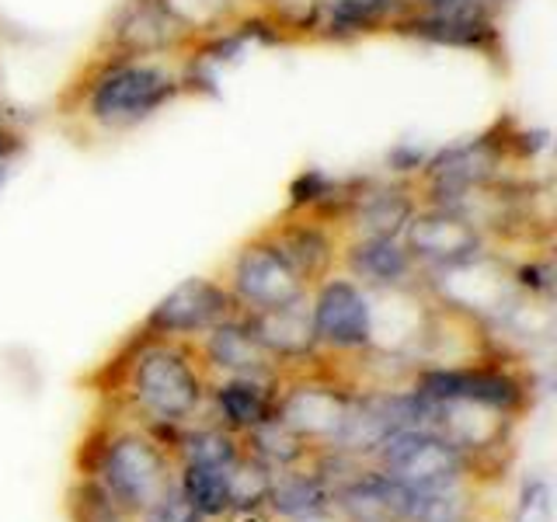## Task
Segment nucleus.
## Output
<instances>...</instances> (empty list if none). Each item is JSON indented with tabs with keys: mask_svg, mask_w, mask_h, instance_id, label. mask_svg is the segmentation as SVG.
Returning a JSON list of instances; mask_svg holds the SVG:
<instances>
[{
	"mask_svg": "<svg viewBox=\"0 0 557 522\" xmlns=\"http://www.w3.org/2000/svg\"><path fill=\"white\" fill-rule=\"evenodd\" d=\"M223 42V39H216ZM213 42H206L168 11L164 0H119L101 25L91 52L144 60H199L206 63Z\"/></svg>",
	"mask_w": 557,
	"mask_h": 522,
	"instance_id": "39448f33",
	"label": "nucleus"
},
{
	"mask_svg": "<svg viewBox=\"0 0 557 522\" xmlns=\"http://www.w3.org/2000/svg\"><path fill=\"white\" fill-rule=\"evenodd\" d=\"M144 522H206V519L196 512V505L182 495V487L174 484L171 492L153 505V509L144 512Z\"/></svg>",
	"mask_w": 557,
	"mask_h": 522,
	"instance_id": "c756f323",
	"label": "nucleus"
},
{
	"mask_svg": "<svg viewBox=\"0 0 557 522\" xmlns=\"http://www.w3.org/2000/svg\"><path fill=\"white\" fill-rule=\"evenodd\" d=\"M310 321L321 356H356L370 348V293L342 272L310 289Z\"/></svg>",
	"mask_w": 557,
	"mask_h": 522,
	"instance_id": "4468645a",
	"label": "nucleus"
},
{
	"mask_svg": "<svg viewBox=\"0 0 557 522\" xmlns=\"http://www.w3.org/2000/svg\"><path fill=\"white\" fill-rule=\"evenodd\" d=\"M164 4L206 42H244L251 35H269L275 42H286V25L293 14L289 0H164Z\"/></svg>",
	"mask_w": 557,
	"mask_h": 522,
	"instance_id": "9b49d317",
	"label": "nucleus"
},
{
	"mask_svg": "<svg viewBox=\"0 0 557 522\" xmlns=\"http://www.w3.org/2000/svg\"><path fill=\"white\" fill-rule=\"evenodd\" d=\"M411 387L432 400H474V405L519 414L530 405V387L509 362L481 359L463 365H418Z\"/></svg>",
	"mask_w": 557,
	"mask_h": 522,
	"instance_id": "1a4fd4ad",
	"label": "nucleus"
},
{
	"mask_svg": "<svg viewBox=\"0 0 557 522\" xmlns=\"http://www.w3.org/2000/svg\"><path fill=\"white\" fill-rule=\"evenodd\" d=\"M405 522H478V501L470 481L432 487V492H411Z\"/></svg>",
	"mask_w": 557,
	"mask_h": 522,
	"instance_id": "5701e85b",
	"label": "nucleus"
},
{
	"mask_svg": "<svg viewBox=\"0 0 557 522\" xmlns=\"http://www.w3.org/2000/svg\"><path fill=\"white\" fill-rule=\"evenodd\" d=\"M196 348H199L206 373L248 376V380H269V383H278L286 373V365L255 338V331L244 321V313L209 327L196 341Z\"/></svg>",
	"mask_w": 557,
	"mask_h": 522,
	"instance_id": "dca6fc26",
	"label": "nucleus"
},
{
	"mask_svg": "<svg viewBox=\"0 0 557 522\" xmlns=\"http://www.w3.org/2000/svg\"><path fill=\"white\" fill-rule=\"evenodd\" d=\"M202 84L199 60H144L87 52L57 95L52 115L77 144L119 139L150 122L168 104L196 95Z\"/></svg>",
	"mask_w": 557,
	"mask_h": 522,
	"instance_id": "f257e3e1",
	"label": "nucleus"
},
{
	"mask_svg": "<svg viewBox=\"0 0 557 522\" xmlns=\"http://www.w3.org/2000/svg\"><path fill=\"white\" fill-rule=\"evenodd\" d=\"M244 449L251 452V457H258L265 467L272 470H286V467H300V463H310L313 449L304 435H296L289 425H283L278 418L272 414L269 422H261L258 428H251L248 435H244Z\"/></svg>",
	"mask_w": 557,
	"mask_h": 522,
	"instance_id": "4be33fe9",
	"label": "nucleus"
},
{
	"mask_svg": "<svg viewBox=\"0 0 557 522\" xmlns=\"http://www.w3.org/2000/svg\"><path fill=\"white\" fill-rule=\"evenodd\" d=\"M540 147H544V139H533L516 122H495L487 133L463 139L457 147H446L418 164V171L411 174L414 202L446 209L470 188L492 185L502 178H522Z\"/></svg>",
	"mask_w": 557,
	"mask_h": 522,
	"instance_id": "7ed1b4c3",
	"label": "nucleus"
},
{
	"mask_svg": "<svg viewBox=\"0 0 557 522\" xmlns=\"http://www.w3.org/2000/svg\"><path fill=\"white\" fill-rule=\"evenodd\" d=\"M244 321H248L255 338L265 345L286 370L304 365L321 352L318 335H313V321H310V296H304V300H296V303H286V307L244 313Z\"/></svg>",
	"mask_w": 557,
	"mask_h": 522,
	"instance_id": "6ab92c4d",
	"label": "nucleus"
},
{
	"mask_svg": "<svg viewBox=\"0 0 557 522\" xmlns=\"http://www.w3.org/2000/svg\"><path fill=\"white\" fill-rule=\"evenodd\" d=\"M394 35L432 46H453L481 52L487 60H505L502 17L487 14L474 0H411Z\"/></svg>",
	"mask_w": 557,
	"mask_h": 522,
	"instance_id": "423d86ee",
	"label": "nucleus"
},
{
	"mask_svg": "<svg viewBox=\"0 0 557 522\" xmlns=\"http://www.w3.org/2000/svg\"><path fill=\"white\" fill-rule=\"evenodd\" d=\"M81 446V452H91L81 474L98 477L129 515H144L178 484V467L171 460L174 452L157 443L147 428H98Z\"/></svg>",
	"mask_w": 557,
	"mask_h": 522,
	"instance_id": "20e7f679",
	"label": "nucleus"
},
{
	"mask_svg": "<svg viewBox=\"0 0 557 522\" xmlns=\"http://www.w3.org/2000/svg\"><path fill=\"white\" fill-rule=\"evenodd\" d=\"M373 467L383 470L408 492H432V487L474 481L470 463L460 449H453L443 435L429 428H397L373 452Z\"/></svg>",
	"mask_w": 557,
	"mask_h": 522,
	"instance_id": "6e6552de",
	"label": "nucleus"
},
{
	"mask_svg": "<svg viewBox=\"0 0 557 522\" xmlns=\"http://www.w3.org/2000/svg\"><path fill=\"white\" fill-rule=\"evenodd\" d=\"M512 522H554V495L544 474H530L519 487Z\"/></svg>",
	"mask_w": 557,
	"mask_h": 522,
	"instance_id": "cd10ccee",
	"label": "nucleus"
},
{
	"mask_svg": "<svg viewBox=\"0 0 557 522\" xmlns=\"http://www.w3.org/2000/svg\"><path fill=\"white\" fill-rule=\"evenodd\" d=\"M220 283L231 289L240 313L286 307L310 296V286L258 231L231 254Z\"/></svg>",
	"mask_w": 557,
	"mask_h": 522,
	"instance_id": "9d476101",
	"label": "nucleus"
},
{
	"mask_svg": "<svg viewBox=\"0 0 557 522\" xmlns=\"http://www.w3.org/2000/svg\"><path fill=\"white\" fill-rule=\"evenodd\" d=\"M258 234L289 261L293 272L300 275L310 289L338 272L345 237L338 234L335 223L324 220L321 213H313V209L289 206L286 213L269 220Z\"/></svg>",
	"mask_w": 557,
	"mask_h": 522,
	"instance_id": "ddd939ff",
	"label": "nucleus"
},
{
	"mask_svg": "<svg viewBox=\"0 0 557 522\" xmlns=\"http://www.w3.org/2000/svg\"><path fill=\"white\" fill-rule=\"evenodd\" d=\"M178 487L196 505V512L202 519H220L231 509V498H226V467L178 463Z\"/></svg>",
	"mask_w": 557,
	"mask_h": 522,
	"instance_id": "a878e982",
	"label": "nucleus"
},
{
	"mask_svg": "<svg viewBox=\"0 0 557 522\" xmlns=\"http://www.w3.org/2000/svg\"><path fill=\"white\" fill-rule=\"evenodd\" d=\"M66 519L70 522H133L122 505L112 498V492L98 477L77 474V481L66 492Z\"/></svg>",
	"mask_w": 557,
	"mask_h": 522,
	"instance_id": "bb28decb",
	"label": "nucleus"
},
{
	"mask_svg": "<svg viewBox=\"0 0 557 522\" xmlns=\"http://www.w3.org/2000/svg\"><path fill=\"white\" fill-rule=\"evenodd\" d=\"M411 0H304L286 25V42H321L342 46L394 35Z\"/></svg>",
	"mask_w": 557,
	"mask_h": 522,
	"instance_id": "0eeeda50",
	"label": "nucleus"
},
{
	"mask_svg": "<svg viewBox=\"0 0 557 522\" xmlns=\"http://www.w3.org/2000/svg\"><path fill=\"white\" fill-rule=\"evenodd\" d=\"M223 522H275V515L269 512V505H261V509H231L220 515Z\"/></svg>",
	"mask_w": 557,
	"mask_h": 522,
	"instance_id": "7c9ffc66",
	"label": "nucleus"
},
{
	"mask_svg": "<svg viewBox=\"0 0 557 522\" xmlns=\"http://www.w3.org/2000/svg\"><path fill=\"white\" fill-rule=\"evenodd\" d=\"M25 153H28V136H25V129L17 126L14 115L0 119V188L8 185V178L14 174L17 161H22Z\"/></svg>",
	"mask_w": 557,
	"mask_h": 522,
	"instance_id": "c85d7f7f",
	"label": "nucleus"
},
{
	"mask_svg": "<svg viewBox=\"0 0 557 522\" xmlns=\"http://www.w3.org/2000/svg\"><path fill=\"white\" fill-rule=\"evenodd\" d=\"M275 387L278 383L269 380L223 376L220 383H209V400H213L223 428H231L234 435H248L275 414Z\"/></svg>",
	"mask_w": 557,
	"mask_h": 522,
	"instance_id": "aec40b11",
	"label": "nucleus"
},
{
	"mask_svg": "<svg viewBox=\"0 0 557 522\" xmlns=\"http://www.w3.org/2000/svg\"><path fill=\"white\" fill-rule=\"evenodd\" d=\"M240 307L220 278L191 275L174 286L161 303H157L139 331L153 338H178V341H199L209 327L237 318Z\"/></svg>",
	"mask_w": 557,
	"mask_h": 522,
	"instance_id": "f8f14e48",
	"label": "nucleus"
},
{
	"mask_svg": "<svg viewBox=\"0 0 557 522\" xmlns=\"http://www.w3.org/2000/svg\"><path fill=\"white\" fill-rule=\"evenodd\" d=\"M408 495L405 484H397L373 463H359L338 484H331V509L345 522H405Z\"/></svg>",
	"mask_w": 557,
	"mask_h": 522,
	"instance_id": "f3484780",
	"label": "nucleus"
},
{
	"mask_svg": "<svg viewBox=\"0 0 557 522\" xmlns=\"http://www.w3.org/2000/svg\"><path fill=\"white\" fill-rule=\"evenodd\" d=\"M244 443L231 428L206 425V428H182L174 457L178 463H199V467H231L240 457Z\"/></svg>",
	"mask_w": 557,
	"mask_h": 522,
	"instance_id": "b1692460",
	"label": "nucleus"
},
{
	"mask_svg": "<svg viewBox=\"0 0 557 522\" xmlns=\"http://www.w3.org/2000/svg\"><path fill=\"white\" fill-rule=\"evenodd\" d=\"M400 244H405L422 272L457 265V261H467L484 248H492L474 223H467L460 213L440 206H418L405 223V231H400Z\"/></svg>",
	"mask_w": 557,
	"mask_h": 522,
	"instance_id": "2eb2a0df",
	"label": "nucleus"
},
{
	"mask_svg": "<svg viewBox=\"0 0 557 522\" xmlns=\"http://www.w3.org/2000/svg\"><path fill=\"white\" fill-rule=\"evenodd\" d=\"M338 272L356 278L366 289H391L422 283V269L400 244V237H352L342 244Z\"/></svg>",
	"mask_w": 557,
	"mask_h": 522,
	"instance_id": "a211bd4d",
	"label": "nucleus"
},
{
	"mask_svg": "<svg viewBox=\"0 0 557 522\" xmlns=\"http://www.w3.org/2000/svg\"><path fill=\"white\" fill-rule=\"evenodd\" d=\"M109 390L126 397V405L144 414L147 425L185 428L188 418H196L209 397V373L196 341L153 338L136 327L122 352L109 359Z\"/></svg>",
	"mask_w": 557,
	"mask_h": 522,
	"instance_id": "f03ea898",
	"label": "nucleus"
},
{
	"mask_svg": "<svg viewBox=\"0 0 557 522\" xmlns=\"http://www.w3.org/2000/svg\"><path fill=\"white\" fill-rule=\"evenodd\" d=\"M331 509V484L324 481V474L318 467H286L275 470L272 477V495H269V512L275 519H300V515H313Z\"/></svg>",
	"mask_w": 557,
	"mask_h": 522,
	"instance_id": "412c9836",
	"label": "nucleus"
},
{
	"mask_svg": "<svg viewBox=\"0 0 557 522\" xmlns=\"http://www.w3.org/2000/svg\"><path fill=\"white\" fill-rule=\"evenodd\" d=\"M289 522H345L335 509H324V512H313V515H300V519H289Z\"/></svg>",
	"mask_w": 557,
	"mask_h": 522,
	"instance_id": "2f4dec72",
	"label": "nucleus"
},
{
	"mask_svg": "<svg viewBox=\"0 0 557 522\" xmlns=\"http://www.w3.org/2000/svg\"><path fill=\"white\" fill-rule=\"evenodd\" d=\"M272 477H275L272 467L251 457L248 449H240V457L226 467V498H231V509H261V505H269Z\"/></svg>",
	"mask_w": 557,
	"mask_h": 522,
	"instance_id": "393cba45",
	"label": "nucleus"
}]
</instances>
